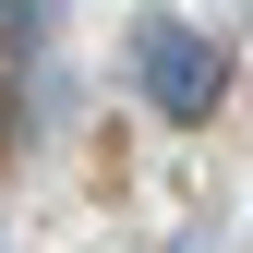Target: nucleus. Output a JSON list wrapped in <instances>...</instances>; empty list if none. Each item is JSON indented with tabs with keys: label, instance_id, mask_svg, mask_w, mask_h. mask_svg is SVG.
<instances>
[{
	"label": "nucleus",
	"instance_id": "2",
	"mask_svg": "<svg viewBox=\"0 0 253 253\" xmlns=\"http://www.w3.org/2000/svg\"><path fill=\"white\" fill-rule=\"evenodd\" d=\"M48 37V0H0V48H37Z\"/></svg>",
	"mask_w": 253,
	"mask_h": 253
},
{
	"label": "nucleus",
	"instance_id": "1",
	"mask_svg": "<svg viewBox=\"0 0 253 253\" xmlns=\"http://www.w3.org/2000/svg\"><path fill=\"white\" fill-rule=\"evenodd\" d=\"M133 84H145V109H157V121H205V109H217V84H229V60H217L205 24L145 12V24H133Z\"/></svg>",
	"mask_w": 253,
	"mask_h": 253
}]
</instances>
